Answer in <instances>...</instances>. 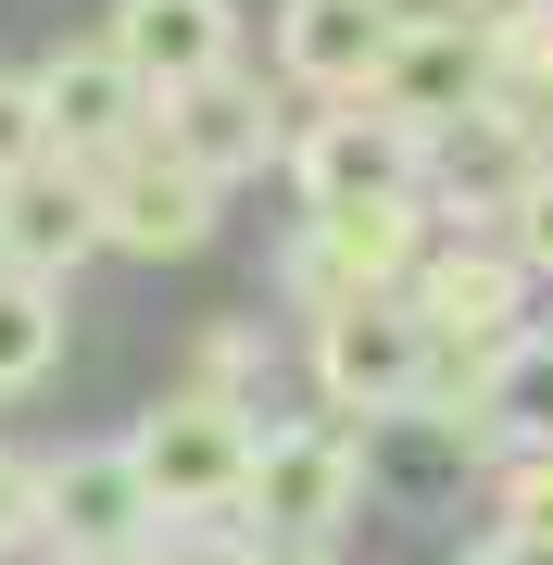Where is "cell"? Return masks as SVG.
<instances>
[{"label":"cell","instance_id":"obj_1","mask_svg":"<svg viewBox=\"0 0 553 565\" xmlns=\"http://www.w3.org/2000/svg\"><path fill=\"white\" fill-rule=\"evenodd\" d=\"M252 440L265 415H226V403H151L126 427V465H139V503L164 527H240V490H252Z\"/></svg>","mask_w":553,"mask_h":565},{"label":"cell","instance_id":"obj_2","mask_svg":"<svg viewBox=\"0 0 553 565\" xmlns=\"http://www.w3.org/2000/svg\"><path fill=\"white\" fill-rule=\"evenodd\" d=\"M352 503H365V440L328 415H265L252 440V490H240V527L252 541H340Z\"/></svg>","mask_w":553,"mask_h":565},{"label":"cell","instance_id":"obj_3","mask_svg":"<svg viewBox=\"0 0 553 565\" xmlns=\"http://www.w3.org/2000/svg\"><path fill=\"white\" fill-rule=\"evenodd\" d=\"M415 264H428V189H415V202H365V214H302V239H289V289H302L315 315H340V302H403Z\"/></svg>","mask_w":553,"mask_h":565},{"label":"cell","instance_id":"obj_4","mask_svg":"<svg viewBox=\"0 0 553 565\" xmlns=\"http://www.w3.org/2000/svg\"><path fill=\"white\" fill-rule=\"evenodd\" d=\"M88 189H102V252H139V264H189L226 214V189L177 139H139V151L88 163Z\"/></svg>","mask_w":553,"mask_h":565},{"label":"cell","instance_id":"obj_5","mask_svg":"<svg viewBox=\"0 0 553 565\" xmlns=\"http://www.w3.org/2000/svg\"><path fill=\"white\" fill-rule=\"evenodd\" d=\"M315 390H328L340 427H403L415 390H428V327L403 302H340L315 315Z\"/></svg>","mask_w":553,"mask_h":565},{"label":"cell","instance_id":"obj_6","mask_svg":"<svg viewBox=\"0 0 553 565\" xmlns=\"http://www.w3.org/2000/svg\"><path fill=\"white\" fill-rule=\"evenodd\" d=\"M428 139H403L377 102H315V126H289V189L302 214H365V202H415Z\"/></svg>","mask_w":553,"mask_h":565},{"label":"cell","instance_id":"obj_7","mask_svg":"<svg viewBox=\"0 0 553 565\" xmlns=\"http://www.w3.org/2000/svg\"><path fill=\"white\" fill-rule=\"evenodd\" d=\"M377 114L403 126V139H453L466 114H491V25L403 13V39L377 63Z\"/></svg>","mask_w":553,"mask_h":565},{"label":"cell","instance_id":"obj_8","mask_svg":"<svg viewBox=\"0 0 553 565\" xmlns=\"http://www.w3.org/2000/svg\"><path fill=\"white\" fill-rule=\"evenodd\" d=\"M403 315L428 327V340H466V352H503L529 340V264H515L503 239H428V264H415Z\"/></svg>","mask_w":553,"mask_h":565},{"label":"cell","instance_id":"obj_9","mask_svg":"<svg viewBox=\"0 0 553 565\" xmlns=\"http://www.w3.org/2000/svg\"><path fill=\"white\" fill-rule=\"evenodd\" d=\"M151 527H164V515L139 503V465H126V440L39 465V541H63V565H139Z\"/></svg>","mask_w":553,"mask_h":565},{"label":"cell","instance_id":"obj_10","mask_svg":"<svg viewBox=\"0 0 553 565\" xmlns=\"http://www.w3.org/2000/svg\"><path fill=\"white\" fill-rule=\"evenodd\" d=\"M25 76H39V114H51V151H63V163H114V151L151 139V88L126 76L114 39H76V51L25 63Z\"/></svg>","mask_w":553,"mask_h":565},{"label":"cell","instance_id":"obj_11","mask_svg":"<svg viewBox=\"0 0 553 565\" xmlns=\"http://www.w3.org/2000/svg\"><path fill=\"white\" fill-rule=\"evenodd\" d=\"M390 39H403V0H277V76L315 102H377Z\"/></svg>","mask_w":553,"mask_h":565},{"label":"cell","instance_id":"obj_12","mask_svg":"<svg viewBox=\"0 0 553 565\" xmlns=\"http://www.w3.org/2000/svg\"><path fill=\"white\" fill-rule=\"evenodd\" d=\"M102 39L126 51V76L151 88V114L202 76H240V0H114Z\"/></svg>","mask_w":553,"mask_h":565},{"label":"cell","instance_id":"obj_13","mask_svg":"<svg viewBox=\"0 0 553 565\" xmlns=\"http://www.w3.org/2000/svg\"><path fill=\"white\" fill-rule=\"evenodd\" d=\"M151 139H177L214 189H240L252 163L289 151V126H277V88H265V76H202V88H177V102L151 114Z\"/></svg>","mask_w":553,"mask_h":565},{"label":"cell","instance_id":"obj_14","mask_svg":"<svg viewBox=\"0 0 553 565\" xmlns=\"http://www.w3.org/2000/svg\"><path fill=\"white\" fill-rule=\"evenodd\" d=\"M76 252H102V189H88V163H39V177L0 189V264L63 277Z\"/></svg>","mask_w":553,"mask_h":565},{"label":"cell","instance_id":"obj_15","mask_svg":"<svg viewBox=\"0 0 553 565\" xmlns=\"http://www.w3.org/2000/svg\"><path fill=\"white\" fill-rule=\"evenodd\" d=\"M478 452H491V465L553 452V327L503 340V364H491V403H478Z\"/></svg>","mask_w":553,"mask_h":565},{"label":"cell","instance_id":"obj_16","mask_svg":"<svg viewBox=\"0 0 553 565\" xmlns=\"http://www.w3.org/2000/svg\"><path fill=\"white\" fill-rule=\"evenodd\" d=\"M51 364H63V277L0 264V403H25Z\"/></svg>","mask_w":553,"mask_h":565},{"label":"cell","instance_id":"obj_17","mask_svg":"<svg viewBox=\"0 0 553 565\" xmlns=\"http://www.w3.org/2000/svg\"><path fill=\"white\" fill-rule=\"evenodd\" d=\"M252 377H265V327H202V352H189V403L252 415Z\"/></svg>","mask_w":553,"mask_h":565},{"label":"cell","instance_id":"obj_18","mask_svg":"<svg viewBox=\"0 0 553 565\" xmlns=\"http://www.w3.org/2000/svg\"><path fill=\"white\" fill-rule=\"evenodd\" d=\"M39 163H63V151H51V114H39V76H13V63H0V189L39 177Z\"/></svg>","mask_w":553,"mask_h":565},{"label":"cell","instance_id":"obj_19","mask_svg":"<svg viewBox=\"0 0 553 565\" xmlns=\"http://www.w3.org/2000/svg\"><path fill=\"white\" fill-rule=\"evenodd\" d=\"M503 252L529 264V289L553 277V163H529V189H515V214H503Z\"/></svg>","mask_w":553,"mask_h":565},{"label":"cell","instance_id":"obj_20","mask_svg":"<svg viewBox=\"0 0 553 565\" xmlns=\"http://www.w3.org/2000/svg\"><path fill=\"white\" fill-rule=\"evenodd\" d=\"M503 527H515V541H553V452H515L503 465Z\"/></svg>","mask_w":553,"mask_h":565},{"label":"cell","instance_id":"obj_21","mask_svg":"<svg viewBox=\"0 0 553 565\" xmlns=\"http://www.w3.org/2000/svg\"><path fill=\"white\" fill-rule=\"evenodd\" d=\"M139 565H252V527H151Z\"/></svg>","mask_w":553,"mask_h":565},{"label":"cell","instance_id":"obj_22","mask_svg":"<svg viewBox=\"0 0 553 565\" xmlns=\"http://www.w3.org/2000/svg\"><path fill=\"white\" fill-rule=\"evenodd\" d=\"M25 541H39V465H25L13 440H0V565H13Z\"/></svg>","mask_w":553,"mask_h":565},{"label":"cell","instance_id":"obj_23","mask_svg":"<svg viewBox=\"0 0 553 565\" xmlns=\"http://www.w3.org/2000/svg\"><path fill=\"white\" fill-rule=\"evenodd\" d=\"M252 565H340V541H252Z\"/></svg>","mask_w":553,"mask_h":565},{"label":"cell","instance_id":"obj_24","mask_svg":"<svg viewBox=\"0 0 553 565\" xmlns=\"http://www.w3.org/2000/svg\"><path fill=\"white\" fill-rule=\"evenodd\" d=\"M478 565H553V541H515V527H491V541H478Z\"/></svg>","mask_w":553,"mask_h":565},{"label":"cell","instance_id":"obj_25","mask_svg":"<svg viewBox=\"0 0 553 565\" xmlns=\"http://www.w3.org/2000/svg\"><path fill=\"white\" fill-rule=\"evenodd\" d=\"M428 13H440V25H491L503 0H428Z\"/></svg>","mask_w":553,"mask_h":565}]
</instances>
